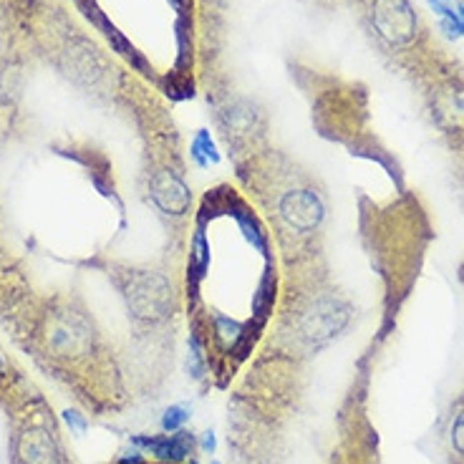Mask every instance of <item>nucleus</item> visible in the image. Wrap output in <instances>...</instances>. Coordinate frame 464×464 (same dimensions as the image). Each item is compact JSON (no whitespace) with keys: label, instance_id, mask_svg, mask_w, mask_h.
I'll return each instance as SVG.
<instances>
[{"label":"nucleus","instance_id":"obj_1","mask_svg":"<svg viewBox=\"0 0 464 464\" xmlns=\"http://www.w3.org/2000/svg\"><path fill=\"white\" fill-rule=\"evenodd\" d=\"M283 263L252 202L240 187L202 194L182 257V295L197 356L227 384L263 343L275 316Z\"/></svg>","mask_w":464,"mask_h":464},{"label":"nucleus","instance_id":"obj_2","mask_svg":"<svg viewBox=\"0 0 464 464\" xmlns=\"http://www.w3.org/2000/svg\"><path fill=\"white\" fill-rule=\"evenodd\" d=\"M232 164L237 187L270 227L283 268L326 260L328 194L318 177L273 144Z\"/></svg>","mask_w":464,"mask_h":464},{"label":"nucleus","instance_id":"obj_3","mask_svg":"<svg viewBox=\"0 0 464 464\" xmlns=\"http://www.w3.org/2000/svg\"><path fill=\"white\" fill-rule=\"evenodd\" d=\"M452 444L457 447V452L464 454V411L457 416V422H454V429H452Z\"/></svg>","mask_w":464,"mask_h":464}]
</instances>
